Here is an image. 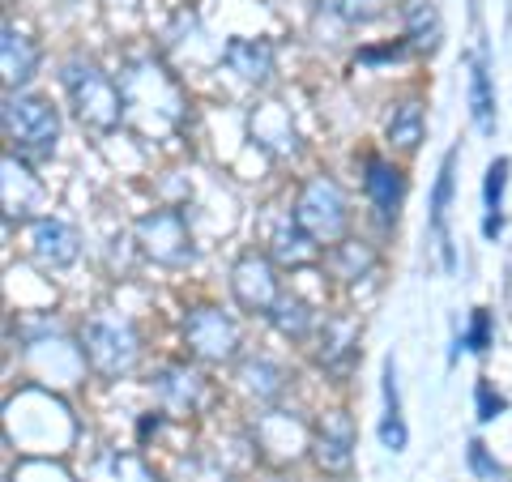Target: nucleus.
Instances as JSON below:
<instances>
[{
  "label": "nucleus",
  "instance_id": "f8f14e48",
  "mask_svg": "<svg viewBox=\"0 0 512 482\" xmlns=\"http://www.w3.org/2000/svg\"><path fill=\"white\" fill-rule=\"evenodd\" d=\"M222 56H227L231 73H239L252 86H265L269 77H274V47L265 39H231Z\"/></svg>",
  "mask_w": 512,
  "mask_h": 482
},
{
  "label": "nucleus",
  "instance_id": "39448f33",
  "mask_svg": "<svg viewBox=\"0 0 512 482\" xmlns=\"http://www.w3.org/2000/svg\"><path fill=\"white\" fill-rule=\"evenodd\" d=\"M137 244L141 252L158 265H171V269H184L197 261V248H192V235H188V222L180 210H154L137 222Z\"/></svg>",
  "mask_w": 512,
  "mask_h": 482
},
{
  "label": "nucleus",
  "instance_id": "f03ea898",
  "mask_svg": "<svg viewBox=\"0 0 512 482\" xmlns=\"http://www.w3.org/2000/svg\"><path fill=\"white\" fill-rule=\"evenodd\" d=\"M5 141L22 158H52L60 141V116L56 107L39 94H9L5 99Z\"/></svg>",
  "mask_w": 512,
  "mask_h": 482
},
{
  "label": "nucleus",
  "instance_id": "7ed1b4c3",
  "mask_svg": "<svg viewBox=\"0 0 512 482\" xmlns=\"http://www.w3.org/2000/svg\"><path fill=\"white\" fill-rule=\"evenodd\" d=\"M82 355L103 380H120L141 359V337L120 316H94L82 329Z\"/></svg>",
  "mask_w": 512,
  "mask_h": 482
},
{
  "label": "nucleus",
  "instance_id": "4468645a",
  "mask_svg": "<svg viewBox=\"0 0 512 482\" xmlns=\"http://www.w3.org/2000/svg\"><path fill=\"white\" fill-rule=\"evenodd\" d=\"M154 393L163 397V406L175 414H188L201 401V380L188 372V367H163L154 376Z\"/></svg>",
  "mask_w": 512,
  "mask_h": 482
},
{
  "label": "nucleus",
  "instance_id": "a211bd4d",
  "mask_svg": "<svg viewBox=\"0 0 512 482\" xmlns=\"http://www.w3.org/2000/svg\"><path fill=\"white\" fill-rule=\"evenodd\" d=\"M355 355V329L346 325V320H329L325 333H320V350H316V359L333 367V372H342L346 359Z\"/></svg>",
  "mask_w": 512,
  "mask_h": 482
},
{
  "label": "nucleus",
  "instance_id": "5701e85b",
  "mask_svg": "<svg viewBox=\"0 0 512 482\" xmlns=\"http://www.w3.org/2000/svg\"><path fill=\"white\" fill-rule=\"evenodd\" d=\"M316 5L338 13L342 22H372L384 13V0H316Z\"/></svg>",
  "mask_w": 512,
  "mask_h": 482
},
{
  "label": "nucleus",
  "instance_id": "a878e982",
  "mask_svg": "<svg viewBox=\"0 0 512 482\" xmlns=\"http://www.w3.org/2000/svg\"><path fill=\"white\" fill-rule=\"evenodd\" d=\"M470 465H474V470L483 474V478H495V474H500V465H495V461L483 453V444H478V440L470 444Z\"/></svg>",
  "mask_w": 512,
  "mask_h": 482
},
{
  "label": "nucleus",
  "instance_id": "412c9836",
  "mask_svg": "<svg viewBox=\"0 0 512 482\" xmlns=\"http://www.w3.org/2000/svg\"><path fill=\"white\" fill-rule=\"evenodd\" d=\"M269 320H274V329L286 333V337H308V329H312V308H308L303 299H295V295H282Z\"/></svg>",
  "mask_w": 512,
  "mask_h": 482
},
{
  "label": "nucleus",
  "instance_id": "9b49d317",
  "mask_svg": "<svg viewBox=\"0 0 512 482\" xmlns=\"http://www.w3.org/2000/svg\"><path fill=\"white\" fill-rule=\"evenodd\" d=\"M35 69H39V47L30 43L22 30L5 26V39H0V73H5L9 94L18 86H26L30 77H35Z\"/></svg>",
  "mask_w": 512,
  "mask_h": 482
},
{
  "label": "nucleus",
  "instance_id": "4be33fe9",
  "mask_svg": "<svg viewBox=\"0 0 512 482\" xmlns=\"http://www.w3.org/2000/svg\"><path fill=\"white\" fill-rule=\"evenodd\" d=\"M333 265H338L342 278L359 282V278H367V273H372L376 256H372V248H367V244H355V239H342V244L333 248Z\"/></svg>",
  "mask_w": 512,
  "mask_h": 482
},
{
  "label": "nucleus",
  "instance_id": "bb28decb",
  "mask_svg": "<svg viewBox=\"0 0 512 482\" xmlns=\"http://www.w3.org/2000/svg\"><path fill=\"white\" fill-rule=\"evenodd\" d=\"M478 406H483V419H495V414L504 410V401H500V397H491L487 384H478Z\"/></svg>",
  "mask_w": 512,
  "mask_h": 482
},
{
  "label": "nucleus",
  "instance_id": "b1692460",
  "mask_svg": "<svg viewBox=\"0 0 512 482\" xmlns=\"http://www.w3.org/2000/svg\"><path fill=\"white\" fill-rule=\"evenodd\" d=\"M504 184H508V158H495V163L487 167V184H483V201H487V214L491 218H500Z\"/></svg>",
  "mask_w": 512,
  "mask_h": 482
},
{
  "label": "nucleus",
  "instance_id": "f3484780",
  "mask_svg": "<svg viewBox=\"0 0 512 482\" xmlns=\"http://www.w3.org/2000/svg\"><path fill=\"white\" fill-rule=\"evenodd\" d=\"M274 256L282 265H291V269H303V265H312L316 261V239L299 227V222H286V227L274 231Z\"/></svg>",
  "mask_w": 512,
  "mask_h": 482
},
{
  "label": "nucleus",
  "instance_id": "20e7f679",
  "mask_svg": "<svg viewBox=\"0 0 512 482\" xmlns=\"http://www.w3.org/2000/svg\"><path fill=\"white\" fill-rule=\"evenodd\" d=\"M295 222L316 244H338L346 235V197L329 175H312L295 201Z\"/></svg>",
  "mask_w": 512,
  "mask_h": 482
},
{
  "label": "nucleus",
  "instance_id": "6ab92c4d",
  "mask_svg": "<svg viewBox=\"0 0 512 482\" xmlns=\"http://www.w3.org/2000/svg\"><path fill=\"white\" fill-rule=\"evenodd\" d=\"M389 141L397 150H419L423 141V107L419 103H397L389 116Z\"/></svg>",
  "mask_w": 512,
  "mask_h": 482
},
{
  "label": "nucleus",
  "instance_id": "423d86ee",
  "mask_svg": "<svg viewBox=\"0 0 512 482\" xmlns=\"http://www.w3.org/2000/svg\"><path fill=\"white\" fill-rule=\"evenodd\" d=\"M231 295H235L239 308L252 312V316H274L278 299H282L274 265H269L261 252H244L231 269Z\"/></svg>",
  "mask_w": 512,
  "mask_h": 482
},
{
  "label": "nucleus",
  "instance_id": "9d476101",
  "mask_svg": "<svg viewBox=\"0 0 512 482\" xmlns=\"http://www.w3.org/2000/svg\"><path fill=\"white\" fill-rule=\"evenodd\" d=\"M363 188L372 197L376 214L384 222H393L397 210H402V197H406V184H402V171L389 167L384 158H367V175H363Z\"/></svg>",
  "mask_w": 512,
  "mask_h": 482
},
{
  "label": "nucleus",
  "instance_id": "393cba45",
  "mask_svg": "<svg viewBox=\"0 0 512 482\" xmlns=\"http://www.w3.org/2000/svg\"><path fill=\"white\" fill-rule=\"evenodd\" d=\"M487 342H491V316L478 308V312H474V325H470V333H466V346H470V350H487Z\"/></svg>",
  "mask_w": 512,
  "mask_h": 482
},
{
  "label": "nucleus",
  "instance_id": "1a4fd4ad",
  "mask_svg": "<svg viewBox=\"0 0 512 482\" xmlns=\"http://www.w3.org/2000/svg\"><path fill=\"white\" fill-rule=\"evenodd\" d=\"M312 453H316V465L325 474H346L350 461H355V427L342 410H333L325 423H320L316 440H312Z\"/></svg>",
  "mask_w": 512,
  "mask_h": 482
},
{
  "label": "nucleus",
  "instance_id": "aec40b11",
  "mask_svg": "<svg viewBox=\"0 0 512 482\" xmlns=\"http://www.w3.org/2000/svg\"><path fill=\"white\" fill-rule=\"evenodd\" d=\"M244 389L256 393L261 401H274L282 389H286V376H282V367L278 363H269V359H256V363H244Z\"/></svg>",
  "mask_w": 512,
  "mask_h": 482
},
{
  "label": "nucleus",
  "instance_id": "dca6fc26",
  "mask_svg": "<svg viewBox=\"0 0 512 482\" xmlns=\"http://www.w3.org/2000/svg\"><path fill=\"white\" fill-rule=\"evenodd\" d=\"M470 116L483 133H495V94L483 56H470Z\"/></svg>",
  "mask_w": 512,
  "mask_h": 482
},
{
  "label": "nucleus",
  "instance_id": "0eeeda50",
  "mask_svg": "<svg viewBox=\"0 0 512 482\" xmlns=\"http://www.w3.org/2000/svg\"><path fill=\"white\" fill-rule=\"evenodd\" d=\"M184 342L201 363H231L239 350L235 320L218 308H197L184 320Z\"/></svg>",
  "mask_w": 512,
  "mask_h": 482
},
{
  "label": "nucleus",
  "instance_id": "6e6552de",
  "mask_svg": "<svg viewBox=\"0 0 512 482\" xmlns=\"http://www.w3.org/2000/svg\"><path fill=\"white\" fill-rule=\"evenodd\" d=\"M30 252H35V261L47 269H69L77 261V252H82V239H77L69 222L35 218L30 222Z\"/></svg>",
  "mask_w": 512,
  "mask_h": 482
},
{
  "label": "nucleus",
  "instance_id": "f257e3e1",
  "mask_svg": "<svg viewBox=\"0 0 512 482\" xmlns=\"http://www.w3.org/2000/svg\"><path fill=\"white\" fill-rule=\"evenodd\" d=\"M64 90L73 99L77 120L94 133H111L124 116V94L116 90V82L90 60H69L64 64Z\"/></svg>",
  "mask_w": 512,
  "mask_h": 482
},
{
  "label": "nucleus",
  "instance_id": "ddd939ff",
  "mask_svg": "<svg viewBox=\"0 0 512 482\" xmlns=\"http://www.w3.org/2000/svg\"><path fill=\"white\" fill-rule=\"evenodd\" d=\"M402 18H406V39H410V47H419V52H436L440 39H444L440 9L431 5V0H406Z\"/></svg>",
  "mask_w": 512,
  "mask_h": 482
},
{
  "label": "nucleus",
  "instance_id": "2eb2a0df",
  "mask_svg": "<svg viewBox=\"0 0 512 482\" xmlns=\"http://www.w3.org/2000/svg\"><path fill=\"white\" fill-rule=\"evenodd\" d=\"M453 167H457V150H448V154H444V163H440V180H436V192H431V227H436V235H440L444 269H453V265H457L453 244H448V231H444L448 201H453Z\"/></svg>",
  "mask_w": 512,
  "mask_h": 482
}]
</instances>
